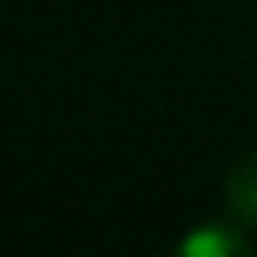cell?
<instances>
[{
  "label": "cell",
  "mask_w": 257,
  "mask_h": 257,
  "mask_svg": "<svg viewBox=\"0 0 257 257\" xmlns=\"http://www.w3.org/2000/svg\"><path fill=\"white\" fill-rule=\"evenodd\" d=\"M180 257H248V240H244V227L236 219L231 223H202L197 231L176 244Z\"/></svg>",
  "instance_id": "obj_1"
},
{
  "label": "cell",
  "mask_w": 257,
  "mask_h": 257,
  "mask_svg": "<svg viewBox=\"0 0 257 257\" xmlns=\"http://www.w3.org/2000/svg\"><path fill=\"white\" fill-rule=\"evenodd\" d=\"M223 202L227 214L240 227H257V150H248L223 180Z\"/></svg>",
  "instance_id": "obj_2"
}]
</instances>
